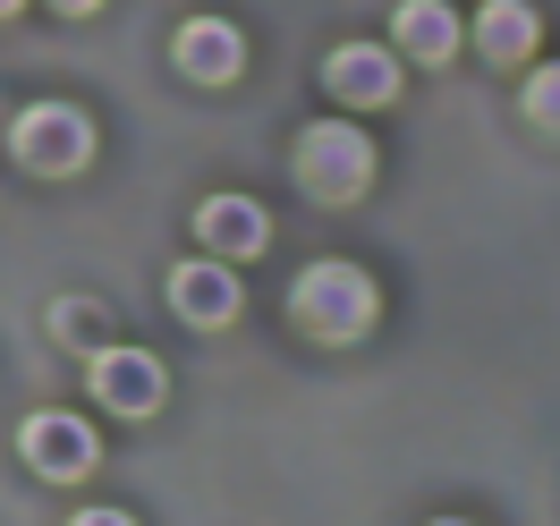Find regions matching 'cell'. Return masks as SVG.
<instances>
[{"label": "cell", "instance_id": "6da1fadb", "mask_svg": "<svg viewBox=\"0 0 560 526\" xmlns=\"http://www.w3.org/2000/svg\"><path fill=\"white\" fill-rule=\"evenodd\" d=\"M374 281L357 272V264H340V255H323V264H306L298 272V297H289V315H298V331L306 340H331V349H349V340H365L374 331Z\"/></svg>", "mask_w": 560, "mask_h": 526}, {"label": "cell", "instance_id": "7a4b0ae2", "mask_svg": "<svg viewBox=\"0 0 560 526\" xmlns=\"http://www.w3.org/2000/svg\"><path fill=\"white\" fill-rule=\"evenodd\" d=\"M298 178H306V196H323V204H357L374 187V137L349 128V119L298 128Z\"/></svg>", "mask_w": 560, "mask_h": 526}, {"label": "cell", "instance_id": "3957f363", "mask_svg": "<svg viewBox=\"0 0 560 526\" xmlns=\"http://www.w3.org/2000/svg\"><path fill=\"white\" fill-rule=\"evenodd\" d=\"M9 144H18V162L43 178H69L94 162V119L77 103H26L18 110V128H9Z\"/></svg>", "mask_w": 560, "mask_h": 526}, {"label": "cell", "instance_id": "277c9868", "mask_svg": "<svg viewBox=\"0 0 560 526\" xmlns=\"http://www.w3.org/2000/svg\"><path fill=\"white\" fill-rule=\"evenodd\" d=\"M18 451H26V467H35V476H51V484H77V476L94 467V424L69 417V408H43V417H26Z\"/></svg>", "mask_w": 560, "mask_h": 526}, {"label": "cell", "instance_id": "5b68a950", "mask_svg": "<svg viewBox=\"0 0 560 526\" xmlns=\"http://www.w3.org/2000/svg\"><path fill=\"white\" fill-rule=\"evenodd\" d=\"M171 306L187 323H196V331H221V323L238 315V272H230V255H196V264H178L171 272Z\"/></svg>", "mask_w": 560, "mask_h": 526}, {"label": "cell", "instance_id": "8992f818", "mask_svg": "<svg viewBox=\"0 0 560 526\" xmlns=\"http://www.w3.org/2000/svg\"><path fill=\"white\" fill-rule=\"evenodd\" d=\"M94 399L110 417H153L162 408V365L144 349H94Z\"/></svg>", "mask_w": 560, "mask_h": 526}, {"label": "cell", "instance_id": "52a82bcc", "mask_svg": "<svg viewBox=\"0 0 560 526\" xmlns=\"http://www.w3.org/2000/svg\"><path fill=\"white\" fill-rule=\"evenodd\" d=\"M196 238H205L212 255L246 264V255L272 246V212L255 204V196H212V204H196Z\"/></svg>", "mask_w": 560, "mask_h": 526}, {"label": "cell", "instance_id": "ba28073f", "mask_svg": "<svg viewBox=\"0 0 560 526\" xmlns=\"http://www.w3.org/2000/svg\"><path fill=\"white\" fill-rule=\"evenodd\" d=\"M323 85H331L340 103H390V94H399V51H383V43H340V51L323 60Z\"/></svg>", "mask_w": 560, "mask_h": 526}, {"label": "cell", "instance_id": "9c48e42d", "mask_svg": "<svg viewBox=\"0 0 560 526\" xmlns=\"http://www.w3.org/2000/svg\"><path fill=\"white\" fill-rule=\"evenodd\" d=\"M178 69L196 77V85H230L246 69V35L230 17H187L178 26Z\"/></svg>", "mask_w": 560, "mask_h": 526}, {"label": "cell", "instance_id": "30bf717a", "mask_svg": "<svg viewBox=\"0 0 560 526\" xmlns=\"http://www.w3.org/2000/svg\"><path fill=\"white\" fill-rule=\"evenodd\" d=\"M390 43H399L408 60H424V69H433V60H451V51H458V17L442 9V0H399Z\"/></svg>", "mask_w": 560, "mask_h": 526}, {"label": "cell", "instance_id": "8fae6325", "mask_svg": "<svg viewBox=\"0 0 560 526\" xmlns=\"http://www.w3.org/2000/svg\"><path fill=\"white\" fill-rule=\"evenodd\" d=\"M476 43H485V60H526L535 43H544V26H535V9L526 0H485V17H476Z\"/></svg>", "mask_w": 560, "mask_h": 526}, {"label": "cell", "instance_id": "7c38bea8", "mask_svg": "<svg viewBox=\"0 0 560 526\" xmlns=\"http://www.w3.org/2000/svg\"><path fill=\"white\" fill-rule=\"evenodd\" d=\"M526 119H535L544 137H560V60H552V69H535V77H526Z\"/></svg>", "mask_w": 560, "mask_h": 526}, {"label": "cell", "instance_id": "4fadbf2b", "mask_svg": "<svg viewBox=\"0 0 560 526\" xmlns=\"http://www.w3.org/2000/svg\"><path fill=\"white\" fill-rule=\"evenodd\" d=\"M51 9H60V17H94L103 0H51Z\"/></svg>", "mask_w": 560, "mask_h": 526}, {"label": "cell", "instance_id": "5bb4252c", "mask_svg": "<svg viewBox=\"0 0 560 526\" xmlns=\"http://www.w3.org/2000/svg\"><path fill=\"white\" fill-rule=\"evenodd\" d=\"M9 9H18V0H0V17H9Z\"/></svg>", "mask_w": 560, "mask_h": 526}]
</instances>
